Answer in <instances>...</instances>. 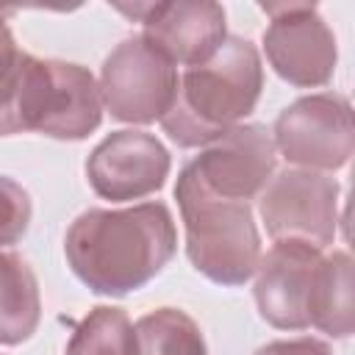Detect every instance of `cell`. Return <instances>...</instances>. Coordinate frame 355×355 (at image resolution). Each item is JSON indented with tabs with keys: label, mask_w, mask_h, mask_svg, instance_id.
Here are the masks:
<instances>
[{
	"label": "cell",
	"mask_w": 355,
	"mask_h": 355,
	"mask_svg": "<svg viewBox=\"0 0 355 355\" xmlns=\"http://www.w3.org/2000/svg\"><path fill=\"white\" fill-rule=\"evenodd\" d=\"M275 150L300 169H341L355 147L352 108L344 94L319 92L280 111L272 130Z\"/></svg>",
	"instance_id": "5"
},
{
	"label": "cell",
	"mask_w": 355,
	"mask_h": 355,
	"mask_svg": "<svg viewBox=\"0 0 355 355\" xmlns=\"http://www.w3.org/2000/svg\"><path fill=\"white\" fill-rule=\"evenodd\" d=\"M191 266L219 286H241L261 261V236L250 202L225 200L202 186L191 164L175 186Z\"/></svg>",
	"instance_id": "3"
},
{
	"label": "cell",
	"mask_w": 355,
	"mask_h": 355,
	"mask_svg": "<svg viewBox=\"0 0 355 355\" xmlns=\"http://www.w3.org/2000/svg\"><path fill=\"white\" fill-rule=\"evenodd\" d=\"M269 25L263 53L269 67L300 89L324 86L336 69V36L311 3H263Z\"/></svg>",
	"instance_id": "8"
},
{
	"label": "cell",
	"mask_w": 355,
	"mask_h": 355,
	"mask_svg": "<svg viewBox=\"0 0 355 355\" xmlns=\"http://www.w3.org/2000/svg\"><path fill=\"white\" fill-rule=\"evenodd\" d=\"M133 330L136 355H208L200 324L178 308L150 311L133 324Z\"/></svg>",
	"instance_id": "15"
},
{
	"label": "cell",
	"mask_w": 355,
	"mask_h": 355,
	"mask_svg": "<svg viewBox=\"0 0 355 355\" xmlns=\"http://www.w3.org/2000/svg\"><path fill=\"white\" fill-rule=\"evenodd\" d=\"M122 14L141 22V39L158 50L172 67H197L208 61L225 33V8L214 0H178V3H136L116 6Z\"/></svg>",
	"instance_id": "9"
},
{
	"label": "cell",
	"mask_w": 355,
	"mask_h": 355,
	"mask_svg": "<svg viewBox=\"0 0 355 355\" xmlns=\"http://www.w3.org/2000/svg\"><path fill=\"white\" fill-rule=\"evenodd\" d=\"M67 355H136V330L122 308H92L69 336Z\"/></svg>",
	"instance_id": "16"
},
{
	"label": "cell",
	"mask_w": 355,
	"mask_h": 355,
	"mask_svg": "<svg viewBox=\"0 0 355 355\" xmlns=\"http://www.w3.org/2000/svg\"><path fill=\"white\" fill-rule=\"evenodd\" d=\"M258 214L275 241L327 247L338 227V183L324 172L288 166L258 194Z\"/></svg>",
	"instance_id": "7"
},
{
	"label": "cell",
	"mask_w": 355,
	"mask_h": 355,
	"mask_svg": "<svg viewBox=\"0 0 355 355\" xmlns=\"http://www.w3.org/2000/svg\"><path fill=\"white\" fill-rule=\"evenodd\" d=\"M255 355H333L330 347L319 338H288V341H269L255 349Z\"/></svg>",
	"instance_id": "19"
},
{
	"label": "cell",
	"mask_w": 355,
	"mask_h": 355,
	"mask_svg": "<svg viewBox=\"0 0 355 355\" xmlns=\"http://www.w3.org/2000/svg\"><path fill=\"white\" fill-rule=\"evenodd\" d=\"M103 108L130 125L161 122L178 92V67H172L141 36L122 39L100 69Z\"/></svg>",
	"instance_id": "6"
},
{
	"label": "cell",
	"mask_w": 355,
	"mask_h": 355,
	"mask_svg": "<svg viewBox=\"0 0 355 355\" xmlns=\"http://www.w3.org/2000/svg\"><path fill=\"white\" fill-rule=\"evenodd\" d=\"M322 250L305 241H275L255 266V305L258 313L277 330L311 327L308 308L322 263Z\"/></svg>",
	"instance_id": "12"
},
{
	"label": "cell",
	"mask_w": 355,
	"mask_h": 355,
	"mask_svg": "<svg viewBox=\"0 0 355 355\" xmlns=\"http://www.w3.org/2000/svg\"><path fill=\"white\" fill-rule=\"evenodd\" d=\"M178 233L164 202L89 208L67 230L64 255L94 294L122 297L150 283L175 255Z\"/></svg>",
	"instance_id": "1"
},
{
	"label": "cell",
	"mask_w": 355,
	"mask_h": 355,
	"mask_svg": "<svg viewBox=\"0 0 355 355\" xmlns=\"http://www.w3.org/2000/svg\"><path fill=\"white\" fill-rule=\"evenodd\" d=\"M100 119L103 97L89 69L69 61L33 58L28 53L17 92L19 130L78 141L97 130Z\"/></svg>",
	"instance_id": "4"
},
{
	"label": "cell",
	"mask_w": 355,
	"mask_h": 355,
	"mask_svg": "<svg viewBox=\"0 0 355 355\" xmlns=\"http://www.w3.org/2000/svg\"><path fill=\"white\" fill-rule=\"evenodd\" d=\"M263 89V67L252 42L227 36L219 50L178 75V92L161 116L180 147H205L252 114Z\"/></svg>",
	"instance_id": "2"
},
{
	"label": "cell",
	"mask_w": 355,
	"mask_h": 355,
	"mask_svg": "<svg viewBox=\"0 0 355 355\" xmlns=\"http://www.w3.org/2000/svg\"><path fill=\"white\" fill-rule=\"evenodd\" d=\"M28 53L14 44V36L6 25V11H0V136L19 133L17 125V92L22 80Z\"/></svg>",
	"instance_id": "17"
},
{
	"label": "cell",
	"mask_w": 355,
	"mask_h": 355,
	"mask_svg": "<svg viewBox=\"0 0 355 355\" xmlns=\"http://www.w3.org/2000/svg\"><path fill=\"white\" fill-rule=\"evenodd\" d=\"M308 319L313 327L333 338H347L355 330L352 258L347 252H333L322 258L311 291Z\"/></svg>",
	"instance_id": "13"
},
{
	"label": "cell",
	"mask_w": 355,
	"mask_h": 355,
	"mask_svg": "<svg viewBox=\"0 0 355 355\" xmlns=\"http://www.w3.org/2000/svg\"><path fill=\"white\" fill-rule=\"evenodd\" d=\"M189 164L208 191L225 200L250 202L272 180L277 150L272 130L255 122H241L205 144L202 153Z\"/></svg>",
	"instance_id": "10"
},
{
	"label": "cell",
	"mask_w": 355,
	"mask_h": 355,
	"mask_svg": "<svg viewBox=\"0 0 355 355\" xmlns=\"http://www.w3.org/2000/svg\"><path fill=\"white\" fill-rule=\"evenodd\" d=\"M31 197L28 191L11 180L0 175V247L17 244L31 225Z\"/></svg>",
	"instance_id": "18"
},
{
	"label": "cell",
	"mask_w": 355,
	"mask_h": 355,
	"mask_svg": "<svg viewBox=\"0 0 355 355\" xmlns=\"http://www.w3.org/2000/svg\"><path fill=\"white\" fill-rule=\"evenodd\" d=\"M42 316L39 283L28 261L0 252V344H22L33 336Z\"/></svg>",
	"instance_id": "14"
},
{
	"label": "cell",
	"mask_w": 355,
	"mask_h": 355,
	"mask_svg": "<svg viewBox=\"0 0 355 355\" xmlns=\"http://www.w3.org/2000/svg\"><path fill=\"white\" fill-rule=\"evenodd\" d=\"M169 175L166 147L144 130L105 136L86 161V178L97 197L111 202L141 200L164 186Z\"/></svg>",
	"instance_id": "11"
}]
</instances>
